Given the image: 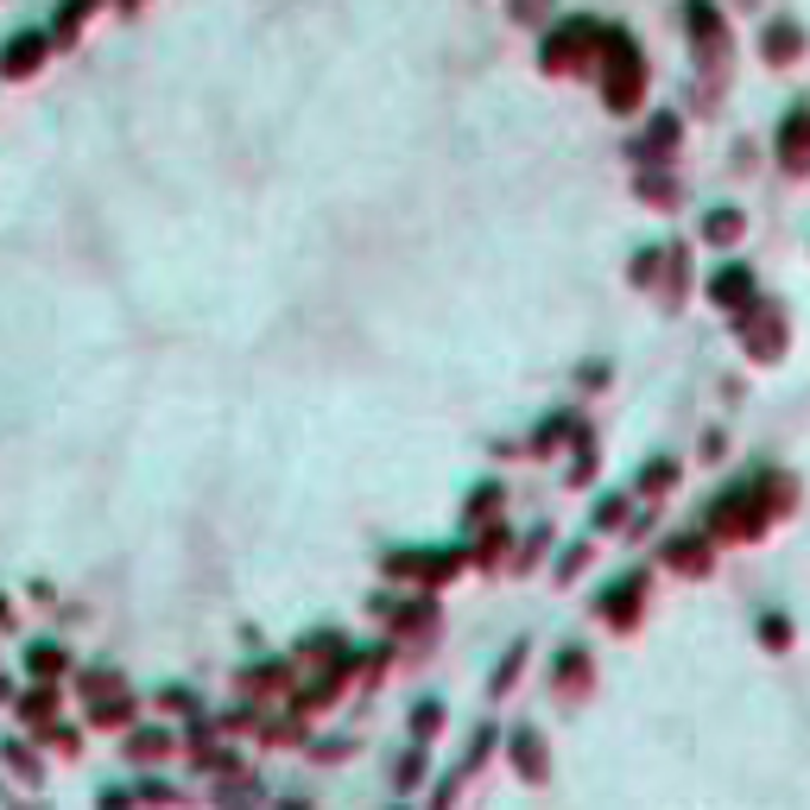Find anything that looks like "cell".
<instances>
[]
</instances>
